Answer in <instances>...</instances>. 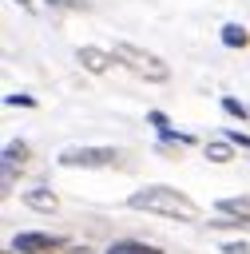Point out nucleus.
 Returning <instances> with one entry per match:
<instances>
[{"instance_id":"12","label":"nucleus","mask_w":250,"mask_h":254,"mask_svg":"<svg viewBox=\"0 0 250 254\" xmlns=\"http://www.w3.org/2000/svg\"><path fill=\"white\" fill-rule=\"evenodd\" d=\"M222 111H226V115H238V119H242V115H250V107H242V103H238V99H230V95L222 99Z\"/></svg>"},{"instance_id":"10","label":"nucleus","mask_w":250,"mask_h":254,"mask_svg":"<svg viewBox=\"0 0 250 254\" xmlns=\"http://www.w3.org/2000/svg\"><path fill=\"white\" fill-rule=\"evenodd\" d=\"M206 159L210 163H230L234 151H230V143H206Z\"/></svg>"},{"instance_id":"2","label":"nucleus","mask_w":250,"mask_h":254,"mask_svg":"<svg viewBox=\"0 0 250 254\" xmlns=\"http://www.w3.org/2000/svg\"><path fill=\"white\" fill-rule=\"evenodd\" d=\"M115 52V60L123 64V67H131L135 75H143V79H167L171 75V67H167V60H159L155 52H147V48H135V44H115L111 48Z\"/></svg>"},{"instance_id":"15","label":"nucleus","mask_w":250,"mask_h":254,"mask_svg":"<svg viewBox=\"0 0 250 254\" xmlns=\"http://www.w3.org/2000/svg\"><path fill=\"white\" fill-rule=\"evenodd\" d=\"M222 250H226V254H246V246H242V242H226Z\"/></svg>"},{"instance_id":"1","label":"nucleus","mask_w":250,"mask_h":254,"mask_svg":"<svg viewBox=\"0 0 250 254\" xmlns=\"http://www.w3.org/2000/svg\"><path fill=\"white\" fill-rule=\"evenodd\" d=\"M127 206H131V210H147V214H163V218H179V222H190V218H198V206H194V202H190L183 190H175V187H163V183L135 190V194L127 198Z\"/></svg>"},{"instance_id":"7","label":"nucleus","mask_w":250,"mask_h":254,"mask_svg":"<svg viewBox=\"0 0 250 254\" xmlns=\"http://www.w3.org/2000/svg\"><path fill=\"white\" fill-rule=\"evenodd\" d=\"M107 254H163V250H159V246H147V242H131V238H123V242H111Z\"/></svg>"},{"instance_id":"3","label":"nucleus","mask_w":250,"mask_h":254,"mask_svg":"<svg viewBox=\"0 0 250 254\" xmlns=\"http://www.w3.org/2000/svg\"><path fill=\"white\" fill-rule=\"evenodd\" d=\"M56 163L60 167H115L119 151L115 147H63Z\"/></svg>"},{"instance_id":"14","label":"nucleus","mask_w":250,"mask_h":254,"mask_svg":"<svg viewBox=\"0 0 250 254\" xmlns=\"http://www.w3.org/2000/svg\"><path fill=\"white\" fill-rule=\"evenodd\" d=\"M226 139H230V143H238V147H250V135H238V131H230Z\"/></svg>"},{"instance_id":"4","label":"nucleus","mask_w":250,"mask_h":254,"mask_svg":"<svg viewBox=\"0 0 250 254\" xmlns=\"http://www.w3.org/2000/svg\"><path fill=\"white\" fill-rule=\"evenodd\" d=\"M60 246H67V238H60V234H40V230L12 238V250H16V254H48V250H60Z\"/></svg>"},{"instance_id":"16","label":"nucleus","mask_w":250,"mask_h":254,"mask_svg":"<svg viewBox=\"0 0 250 254\" xmlns=\"http://www.w3.org/2000/svg\"><path fill=\"white\" fill-rule=\"evenodd\" d=\"M16 4H24V8H28V4H32V0H16Z\"/></svg>"},{"instance_id":"5","label":"nucleus","mask_w":250,"mask_h":254,"mask_svg":"<svg viewBox=\"0 0 250 254\" xmlns=\"http://www.w3.org/2000/svg\"><path fill=\"white\" fill-rule=\"evenodd\" d=\"M75 60H79V67H87L91 75H99V71H107V67L115 64V52H103V48H91V44H83V48L75 52Z\"/></svg>"},{"instance_id":"13","label":"nucleus","mask_w":250,"mask_h":254,"mask_svg":"<svg viewBox=\"0 0 250 254\" xmlns=\"http://www.w3.org/2000/svg\"><path fill=\"white\" fill-rule=\"evenodd\" d=\"M147 123H155V127H159L163 135L171 131V123H167V115H163V111H151V115H147Z\"/></svg>"},{"instance_id":"9","label":"nucleus","mask_w":250,"mask_h":254,"mask_svg":"<svg viewBox=\"0 0 250 254\" xmlns=\"http://www.w3.org/2000/svg\"><path fill=\"white\" fill-rule=\"evenodd\" d=\"M4 163H12V167H24V163H28V143H24V139L8 143V147H4Z\"/></svg>"},{"instance_id":"8","label":"nucleus","mask_w":250,"mask_h":254,"mask_svg":"<svg viewBox=\"0 0 250 254\" xmlns=\"http://www.w3.org/2000/svg\"><path fill=\"white\" fill-rule=\"evenodd\" d=\"M222 44L226 48H246L250 44V32L238 28V24H222Z\"/></svg>"},{"instance_id":"11","label":"nucleus","mask_w":250,"mask_h":254,"mask_svg":"<svg viewBox=\"0 0 250 254\" xmlns=\"http://www.w3.org/2000/svg\"><path fill=\"white\" fill-rule=\"evenodd\" d=\"M48 8H60V12H83V8H91V0H48Z\"/></svg>"},{"instance_id":"6","label":"nucleus","mask_w":250,"mask_h":254,"mask_svg":"<svg viewBox=\"0 0 250 254\" xmlns=\"http://www.w3.org/2000/svg\"><path fill=\"white\" fill-rule=\"evenodd\" d=\"M24 206H28V210H40V214H52V210L60 206V198H56L52 190L36 187V190H24Z\"/></svg>"}]
</instances>
